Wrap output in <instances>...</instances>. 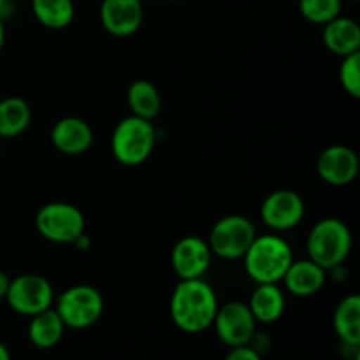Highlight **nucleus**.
Here are the masks:
<instances>
[{"mask_svg":"<svg viewBox=\"0 0 360 360\" xmlns=\"http://www.w3.org/2000/svg\"><path fill=\"white\" fill-rule=\"evenodd\" d=\"M218 299L210 283L197 280H179L171 295L169 313L179 330L186 334H200L213 326L218 311Z\"/></svg>","mask_w":360,"mask_h":360,"instance_id":"nucleus-1","label":"nucleus"},{"mask_svg":"<svg viewBox=\"0 0 360 360\" xmlns=\"http://www.w3.org/2000/svg\"><path fill=\"white\" fill-rule=\"evenodd\" d=\"M243 260L246 273L257 285L280 283L290 264L294 262V252L287 239L281 236L257 234Z\"/></svg>","mask_w":360,"mask_h":360,"instance_id":"nucleus-2","label":"nucleus"},{"mask_svg":"<svg viewBox=\"0 0 360 360\" xmlns=\"http://www.w3.org/2000/svg\"><path fill=\"white\" fill-rule=\"evenodd\" d=\"M306 248L308 259L322 269H338L352 252V232L340 218H323L309 231Z\"/></svg>","mask_w":360,"mask_h":360,"instance_id":"nucleus-3","label":"nucleus"},{"mask_svg":"<svg viewBox=\"0 0 360 360\" xmlns=\"http://www.w3.org/2000/svg\"><path fill=\"white\" fill-rule=\"evenodd\" d=\"M155 143H157V130L153 123L130 115L120 120L112 130V157L122 165L137 167L150 158Z\"/></svg>","mask_w":360,"mask_h":360,"instance_id":"nucleus-4","label":"nucleus"},{"mask_svg":"<svg viewBox=\"0 0 360 360\" xmlns=\"http://www.w3.org/2000/svg\"><path fill=\"white\" fill-rule=\"evenodd\" d=\"M55 311L67 329L83 330L101 320L104 297L91 285H74L56 297Z\"/></svg>","mask_w":360,"mask_h":360,"instance_id":"nucleus-5","label":"nucleus"},{"mask_svg":"<svg viewBox=\"0 0 360 360\" xmlns=\"http://www.w3.org/2000/svg\"><path fill=\"white\" fill-rule=\"evenodd\" d=\"M35 229L46 241L72 245L84 234V214L69 202H48L35 214Z\"/></svg>","mask_w":360,"mask_h":360,"instance_id":"nucleus-6","label":"nucleus"},{"mask_svg":"<svg viewBox=\"0 0 360 360\" xmlns=\"http://www.w3.org/2000/svg\"><path fill=\"white\" fill-rule=\"evenodd\" d=\"M255 238L257 229L252 220L241 214H229L213 225L207 245L213 255L224 260H238L245 257Z\"/></svg>","mask_w":360,"mask_h":360,"instance_id":"nucleus-7","label":"nucleus"},{"mask_svg":"<svg viewBox=\"0 0 360 360\" xmlns=\"http://www.w3.org/2000/svg\"><path fill=\"white\" fill-rule=\"evenodd\" d=\"M6 301L14 313L30 319L51 308L55 302V288L51 281L41 274H20L9 281Z\"/></svg>","mask_w":360,"mask_h":360,"instance_id":"nucleus-8","label":"nucleus"},{"mask_svg":"<svg viewBox=\"0 0 360 360\" xmlns=\"http://www.w3.org/2000/svg\"><path fill=\"white\" fill-rule=\"evenodd\" d=\"M218 340L229 348L250 345L257 333V320L253 319L248 304L243 301H229L218 306L213 326Z\"/></svg>","mask_w":360,"mask_h":360,"instance_id":"nucleus-9","label":"nucleus"},{"mask_svg":"<svg viewBox=\"0 0 360 360\" xmlns=\"http://www.w3.org/2000/svg\"><path fill=\"white\" fill-rule=\"evenodd\" d=\"M306 204L295 190L280 188L271 192L260 206V217L269 229L276 232L292 231L302 221Z\"/></svg>","mask_w":360,"mask_h":360,"instance_id":"nucleus-10","label":"nucleus"},{"mask_svg":"<svg viewBox=\"0 0 360 360\" xmlns=\"http://www.w3.org/2000/svg\"><path fill=\"white\" fill-rule=\"evenodd\" d=\"M211 259L210 245L199 236H185L172 246L171 266L179 280L202 278L210 269Z\"/></svg>","mask_w":360,"mask_h":360,"instance_id":"nucleus-11","label":"nucleus"},{"mask_svg":"<svg viewBox=\"0 0 360 360\" xmlns=\"http://www.w3.org/2000/svg\"><path fill=\"white\" fill-rule=\"evenodd\" d=\"M98 18L108 34L115 37H130L143 25V0H102Z\"/></svg>","mask_w":360,"mask_h":360,"instance_id":"nucleus-12","label":"nucleus"},{"mask_svg":"<svg viewBox=\"0 0 360 360\" xmlns=\"http://www.w3.org/2000/svg\"><path fill=\"white\" fill-rule=\"evenodd\" d=\"M316 172L327 185H350L359 174L357 153L345 144L327 146L316 160Z\"/></svg>","mask_w":360,"mask_h":360,"instance_id":"nucleus-13","label":"nucleus"},{"mask_svg":"<svg viewBox=\"0 0 360 360\" xmlns=\"http://www.w3.org/2000/svg\"><path fill=\"white\" fill-rule=\"evenodd\" d=\"M94 129L90 123L77 116H65L60 118L51 129V143L60 153L76 155L86 153L94 144Z\"/></svg>","mask_w":360,"mask_h":360,"instance_id":"nucleus-14","label":"nucleus"},{"mask_svg":"<svg viewBox=\"0 0 360 360\" xmlns=\"http://www.w3.org/2000/svg\"><path fill=\"white\" fill-rule=\"evenodd\" d=\"M281 281L285 288L295 297H311L319 294L326 285V269L309 259H294Z\"/></svg>","mask_w":360,"mask_h":360,"instance_id":"nucleus-15","label":"nucleus"},{"mask_svg":"<svg viewBox=\"0 0 360 360\" xmlns=\"http://www.w3.org/2000/svg\"><path fill=\"white\" fill-rule=\"evenodd\" d=\"M323 44L330 53L338 56H348L360 51V27L355 20L338 16L323 25Z\"/></svg>","mask_w":360,"mask_h":360,"instance_id":"nucleus-16","label":"nucleus"},{"mask_svg":"<svg viewBox=\"0 0 360 360\" xmlns=\"http://www.w3.org/2000/svg\"><path fill=\"white\" fill-rule=\"evenodd\" d=\"M257 323L278 322L285 313V294L278 283H259L253 290L250 302H246Z\"/></svg>","mask_w":360,"mask_h":360,"instance_id":"nucleus-17","label":"nucleus"},{"mask_svg":"<svg viewBox=\"0 0 360 360\" xmlns=\"http://www.w3.org/2000/svg\"><path fill=\"white\" fill-rule=\"evenodd\" d=\"M65 323L55 311V308H48L44 311L37 313V315L30 316V323H28V340L35 348L41 350H49L55 348L56 345L62 341L63 334H65Z\"/></svg>","mask_w":360,"mask_h":360,"instance_id":"nucleus-18","label":"nucleus"},{"mask_svg":"<svg viewBox=\"0 0 360 360\" xmlns=\"http://www.w3.org/2000/svg\"><path fill=\"white\" fill-rule=\"evenodd\" d=\"M127 104L134 116L153 122L162 109L160 91L151 81L137 79L127 90Z\"/></svg>","mask_w":360,"mask_h":360,"instance_id":"nucleus-19","label":"nucleus"},{"mask_svg":"<svg viewBox=\"0 0 360 360\" xmlns=\"http://www.w3.org/2000/svg\"><path fill=\"white\" fill-rule=\"evenodd\" d=\"M333 323L341 343L360 347V297L357 294L348 295L336 306Z\"/></svg>","mask_w":360,"mask_h":360,"instance_id":"nucleus-20","label":"nucleus"},{"mask_svg":"<svg viewBox=\"0 0 360 360\" xmlns=\"http://www.w3.org/2000/svg\"><path fill=\"white\" fill-rule=\"evenodd\" d=\"M32 122V109L21 97H6L0 101V139L21 136Z\"/></svg>","mask_w":360,"mask_h":360,"instance_id":"nucleus-21","label":"nucleus"},{"mask_svg":"<svg viewBox=\"0 0 360 360\" xmlns=\"http://www.w3.org/2000/svg\"><path fill=\"white\" fill-rule=\"evenodd\" d=\"M30 9L35 20L48 30H63L76 14L72 0H30Z\"/></svg>","mask_w":360,"mask_h":360,"instance_id":"nucleus-22","label":"nucleus"},{"mask_svg":"<svg viewBox=\"0 0 360 360\" xmlns=\"http://www.w3.org/2000/svg\"><path fill=\"white\" fill-rule=\"evenodd\" d=\"M299 13L313 25H326L341 14V0H297Z\"/></svg>","mask_w":360,"mask_h":360,"instance_id":"nucleus-23","label":"nucleus"},{"mask_svg":"<svg viewBox=\"0 0 360 360\" xmlns=\"http://www.w3.org/2000/svg\"><path fill=\"white\" fill-rule=\"evenodd\" d=\"M340 83L354 98L360 97V53L343 56L340 65Z\"/></svg>","mask_w":360,"mask_h":360,"instance_id":"nucleus-24","label":"nucleus"},{"mask_svg":"<svg viewBox=\"0 0 360 360\" xmlns=\"http://www.w3.org/2000/svg\"><path fill=\"white\" fill-rule=\"evenodd\" d=\"M225 360H262V355L250 345H243V347L231 348Z\"/></svg>","mask_w":360,"mask_h":360,"instance_id":"nucleus-25","label":"nucleus"},{"mask_svg":"<svg viewBox=\"0 0 360 360\" xmlns=\"http://www.w3.org/2000/svg\"><path fill=\"white\" fill-rule=\"evenodd\" d=\"M11 278L4 271H0V299H6L7 288H9Z\"/></svg>","mask_w":360,"mask_h":360,"instance_id":"nucleus-26","label":"nucleus"},{"mask_svg":"<svg viewBox=\"0 0 360 360\" xmlns=\"http://www.w3.org/2000/svg\"><path fill=\"white\" fill-rule=\"evenodd\" d=\"M90 243H91L90 238H88L86 234H81L79 238H77L76 241L72 243V245H76L79 250H88V248H90Z\"/></svg>","mask_w":360,"mask_h":360,"instance_id":"nucleus-27","label":"nucleus"},{"mask_svg":"<svg viewBox=\"0 0 360 360\" xmlns=\"http://www.w3.org/2000/svg\"><path fill=\"white\" fill-rule=\"evenodd\" d=\"M0 360H13V359H11L9 348H7L6 345L2 343V341H0Z\"/></svg>","mask_w":360,"mask_h":360,"instance_id":"nucleus-28","label":"nucleus"},{"mask_svg":"<svg viewBox=\"0 0 360 360\" xmlns=\"http://www.w3.org/2000/svg\"><path fill=\"white\" fill-rule=\"evenodd\" d=\"M4 42H6V25H4V18L0 16V51L4 48Z\"/></svg>","mask_w":360,"mask_h":360,"instance_id":"nucleus-29","label":"nucleus"},{"mask_svg":"<svg viewBox=\"0 0 360 360\" xmlns=\"http://www.w3.org/2000/svg\"><path fill=\"white\" fill-rule=\"evenodd\" d=\"M6 6H7V0H0V16H2V11Z\"/></svg>","mask_w":360,"mask_h":360,"instance_id":"nucleus-30","label":"nucleus"},{"mask_svg":"<svg viewBox=\"0 0 360 360\" xmlns=\"http://www.w3.org/2000/svg\"><path fill=\"white\" fill-rule=\"evenodd\" d=\"M352 2H360V0H352Z\"/></svg>","mask_w":360,"mask_h":360,"instance_id":"nucleus-31","label":"nucleus"},{"mask_svg":"<svg viewBox=\"0 0 360 360\" xmlns=\"http://www.w3.org/2000/svg\"><path fill=\"white\" fill-rule=\"evenodd\" d=\"M0 151H2V146H0Z\"/></svg>","mask_w":360,"mask_h":360,"instance_id":"nucleus-32","label":"nucleus"}]
</instances>
